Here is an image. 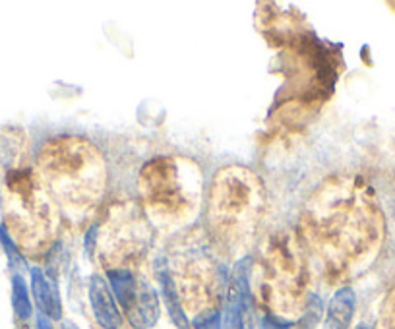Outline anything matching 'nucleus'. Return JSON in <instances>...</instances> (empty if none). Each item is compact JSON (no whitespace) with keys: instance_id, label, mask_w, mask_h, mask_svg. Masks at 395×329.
<instances>
[{"instance_id":"7ed1b4c3","label":"nucleus","mask_w":395,"mask_h":329,"mask_svg":"<svg viewBox=\"0 0 395 329\" xmlns=\"http://www.w3.org/2000/svg\"><path fill=\"white\" fill-rule=\"evenodd\" d=\"M266 208L264 184L246 167H225L213 178L210 194L211 236L229 254L246 248L258 231Z\"/></svg>"},{"instance_id":"f3484780","label":"nucleus","mask_w":395,"mask_h":329,"mask_svg":"<svg viewBox=\"0 0 395 329\" xmlns=\"http://www.w3.org/2000/svg\"><path fill=\"white\" fill-rule=\"evenodd\" d=\"M290 321H283L279 318H274V316H262L260 320H256V325L254 329H289Z\"/></svg>"},{"instance_id":"f257e3e1","label":"nucleus","mask_w":395,"mask_h":329,"mask_svg":"<svg viewBox=\"0 0 395 329\" xmlns=\"http://www.w3.org/2000/svg\"><path fill=\"white\" fill-rule=\"evenodd\" d=\"M370 215L361 198L343 184L323 186L304 209V233L310 246L333 267L356 262L370 244Z\"/></svg>"},{"instance_id":"423d86ee","label":"nucleus","mask_w":395,"mask_h":329,"mask_svg":"<svg viewBox=\"0 0 395 329\" xmlns=\"http://www.w3.org/2000/svg\"><path fill=\"white\" fill-rule=\"evenodd\" d=\"M149 242V229L140 211L134 208L113 209L99 239L103 262L109 265L126 264L142 256Z\"/></svg>"},{"instance_id":"4468645a","label":"nucleus","mask_w":395,"mask_h":329,"mask_svg":"<svg viewBox=\"0 0 395 329\" xmlns=\"http://www.w3.org/2000/svg\"><path fill=\"white\" fill-rule=\"evenodd\" d=\"M12 308H14L18 320L25 321L32 318V300H29L27 285H25L24 277L20 273H14V277H12Z\"/></svg>"},{"instance_id":"1a4fd4ad","label":"nucleus","mask_w":395,"mask_h":329,"mask_svg":"<svg viewBox=\"0 0 395 329\" xmlns=\"http://www.w3.org/2000/svg\"><path fill=\"white\" fill-rule=\"evenodd\" d=\"M32 293L41 314H45L48 320L62 318V300H60L57 285L51 281L39 267L32 269Z\"/></svg>"},{"instance_id":"a211bd4d","label":"nucleus","mask_w":395,"mask_h":329,"mask_svg":"<svg viewBox=\"0 0 395 329\" xmlns=\"http://www.w3.org/2000/svg\"><path fill=\"white\" fill-rule=\"evenodd\" d=\"M384 318H386L387 329H395V290L389 295L384 308Z\"/></svg>"},{"instance_id":"aec40b11","label":"nucleus","mask_w":395,"mask_h":329,"mask_svg":"<svg viewBox=\"0 0 395 329\" xmlns=\"http://www.w3.org/2000/svg\"><path fill=\"white\" fill-rule=\"evenodd\" d=\"M62 329H78V328L74 325L72 321H65V323H62Z\"/></svg>"},{"instance_id":"2eb2a0df","label":"nucleus","mask_w":395,"mask_h":329,"mask_svg":"<svg viewBox=\"0 0 395 329\" xmlns=\"http://www.w3.org/2000/svg\"><path fill=\"white\" fill-rule=\"evenodd\" d=\"M0 242H2V248L6 252V256H8L10 265H12V267H25V260L22 257V254H20V248H18L16 242L12 241L6 225L0 227Z\"/></svg>"},{"instance_id":"9b49d317","label":"nucleus","mask_w":395,"mask_h":329,"mask_svg":"<svg viewBox=\"0 0 395 329\" xmlns=\"http://www.w3.org/2000/svg\"><path fill=\"white\" fill-rule=\"evenodd\" d=\"M356 297L355 290L343 287L339 289L328 306V316H326V329H349L351 321L355 316Z\"/></svg>"},{"instance_id":"f03ea898","label":"nucleus","mask_w":395,"mask_h":329,"mask_svg":"<svg viewBox=\"0 0 395 329\" xmlns=\"http://www.w3.org/2000/svg\"><path fill=\"white\" fill-rule=\"evenodd\" d=\"M41 182L70 215H83L101 200L107 186L105 161L81 137L51 140L39 157Z\"/></svg>"},{"instance_id":"39448f33","label":"nucleus","mask_w":395,"mask_h":329,"mask_svg":"<svg viewBox=\"0 0 395 329\" xmlns=\"http://www.w3.org/2000/svg\"><path fill=\"white\" fill-rule=\"evenodd\" d=\"M262 290L279 314L300 310L304 300V262L290 236H277L266 250Z\"/></svg>"},{"instance_id":"f8f14e48","label":"nucleus","mask_w":395,"mask_h":329,"mask_svg":"<svg viewBox=\"0 0 395 329\" xmlns=\"http://www.w3.org/2000/svg\"><path fill=\"white\" fill-rule=\"evenodd\" d=\"M107 277H109V283H111V290L114 293L116 300L121 302L122 310L128 314L132 310V306L136 304L138 293H140V285L142 281H138L136 275L126 269V267H121V269H109L107 271Z\"/></svg>"},{"instance_id":"9d476101","label":"nucleus","mask_w":395,"mask_h":329,"mask_svg":"<svg viewBox=\"0 0 395 329\" xmlns=\"http://www.w3.org/2000/svg\"><path fill=\"white\" fill-rule=\"evenodd\" d=\"M159 318V300H157V293H155L147 283L142 281L140 285V293H138L136 304L132 306L128 312L130 323L136 329H147L155 325V321Z\"/></svg>"},{"instance_id":"412c9836","label":"nucleus","mask_w":395,"mask_h":329,"mask_svg":"<svg viewBox=\"0 0 395 329\" xmlns=\"http://www.w3.org/2000/svg\"><path fill=\"white\" fill-rule=\"evenodd\" d=\"M356 329H370V328H366V325H359V328Z\"/></svg>"},{"instance_id":"dca6fc26","label":"nucleus","mask_w":395,"mask_h":329,"mask_svg":"<svg viewBox=\"0 0 395 329\" xmlns=\"http://www.w3.org/2000/svg\"><path fill=\"white\" fill-rule=\"evenodd\" d=\"M194 328L196 329H221V321H219L217 312H203L196 316L194 320Z\"/></svg>"},{"instance_id":"ddd939ff","label":"nucleus","mask_w":395,"mask_h":329,"mask_svg":"<svg viewBox=\"0 0 395 329\" xmlns=\"http://www.w3.org/2000/svg\"><path fill=\"white\" fill-rule=\"evenodd\" d=\"M157 277H159V283H161L163 298H165V304H167V312H169L170 320L175 321V325L178 329H190L185 308H182V300H180V295H178V289L175 287L173 277L165 269H159Z\"/></svg>"},{"instance_id":"6e6552de","label":"nucleus","mask_w":395,"mask_h":329,"mask_svg":"<svg viewBox=\"0 0 395 329\" xmlns=\"http://www.w3.org/2000/svg\"><path fill=\"white\" fill-rule=\"evenodd\" d=\"M89 302L97 323L103 329H121L122 314L116 306L113 290L101 275H93L89 279Z\"/></svg>"},{"instance_id":"0eeeda50","label":"nucleus","mask_w":395,"mask_h":329,"mask_svg":"<svg viewBox=\"0 0 395 329\" xmlns=\"http://www.w3.org/2000/svg\"><path fill=\"white\" fill-rule=\"evenodd\" d=\"M177 267L180 275V295L194 308L198 304V312L203 314L211 298H215V293L221 289L217 265L202 246H198L186 252L185 256H178Z\"/></svg>"},{"instance_id":"20e7f679","label":"nucleus","mask_w":395,"mask_h":329,"mask_svg":"<svg viewBox=\"0 0 395 329\" xmlns=\"http://www.w3.org/2000/svg\"><path fill=\"white\" fill-rule=\"evenodd\" d=\"M200 170L196 165L173 157L145 163L140 173V194L157 225H185L200 206Z\"/></svg>"},{"instance_id":"6ab92c4d","label":"nucleus","mask_w":395,"mask_h":329,"mask_svg":"<svg viewBox=\"0 0 395 329\" xmlns=\"http://www.w3.org/2000/svg\"><path fill=\"white\" fill-rule=\"evenodd\" d=\"M37 329H53V323L45 314H37Z\"/></svg>"}]
</instances>
